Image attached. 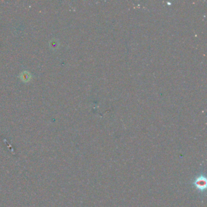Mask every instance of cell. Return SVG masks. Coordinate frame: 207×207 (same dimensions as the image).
Wrapping results in <instances>:
<instances>
[{
  "label": "cell",
  "instance_id": "7a4b0ae2",
  "mask_svg": "<svg viewBox=\"0 0 207 207\" xmlns=\"http://www.w3.org/2000/svg\"><path fill=\"white\" fill-rule=\"evenodd\" d=\"M30 77H31L30 74L29 72H27V71H24V72H22L21 75H20L21 79L24 82H27V81H29L30 79Z\"/></svg>",
  "mask_w": 207,
  "mask_h": 207
},
{
  "label": "cell",
  "instance_id": "6da1fadb",
  "mask_svg": "<svg viewBox=\"0 0 207 207\" xmlns=\"http://www.w3.org/2000/svg\"><path fill=\"white\" fill-rule=\"evenodd\" d=\"M195 187L200 191H204L207 188V178L205 176L201 175L196 178L193 182Z\"/></svg>",
  "mask_w": 207,
  "mask_h": 207
}]
</instances>
